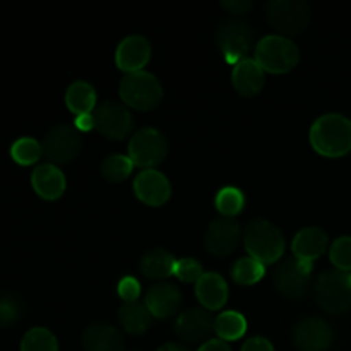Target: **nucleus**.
I'll use <instances>...</instances> for the list:
<instances>
[{"mask_svg":"<svg viewBox=\"0 0 351 351\" xmlns=\"http://www.w3.org/2000/svg\"><path fill=\"white\" fill-rule=\"evenodd\" d=\"M311 144L322 156H345L351 151V120L338 113L321 117L311 129Z\"/></svg>","mask_w":351,"mask_h":351,"instance_id":"1","label":"nucleus"},{"mask_svg":"<svg viewBox=\"0 0 351 351\" xmlns=\"http://www.w3.org/2000/svg\"><path fill=\"white\" fill-rule=\"evenodd\" d=\"M243 242L249 257L259 261L264 266L281 259L285 252L283 233L266 219H254L247 225Z\"/></svg>","mask_w":351,"mask_h":351,"instance_id":"2","label":"nucleus"},{"mask_svg":"<svg viewBox=\"0 0 351 351\" xmlns=\"http://www.w3.org/2000/svg\"><path fill=\"white\" fill-rule=\"evenodd\" d=\"M254 60L261 65L264 72L271 74H287L300 60L298 47L291 40L281 34L264 36L256 47Z\"/></svg>","mask_w":351,"mask_h":351,"instance_id":"3","label":"nucleus"},{"mask_svg":"<svg viewBox=\"0 0 351 351\" xmlns=\"http://www.w3.org/2000/svg\"><path fill=\"white\" fill-rule=\"evenodd\" d=\"M314 293L322 311L332 315L345 314L351 308V273L336 269L321 274Z\"/></svg>","mask_w":351,"mask_h":351,"instance_id":"4","label":"nucleus"},{"mask_svg":"<svg viewBox=\"0 0 351 351\" xmlns=\"http://www.w3.org/2000/svg\"><path fill=\"white\" fill-rule=\"evenodd\" d=\"M120 96L125 106L139 112H147L160 105L163 99V88L160 81L149 72H134L127 74L120 81Z\"/></svg>","mask_w":351,"mask_h":351,"instance_id":"5","label":"nucleus"},{"mask_svg":"<svg viewBox=\"0 0 351 351\" xmlns=\"http://www.w3.org/2000/svg\"><path fill=\"white\" fill-rule=\"evenodd\" d=\"M266 17L281 36H295L308 26L311 7L300 0H273L266 5Z\"/></svg>","mask_w":351,"mask_h":351,"instance_id":"6","label":"nucleus"},{"mask_svg":"<svg viewBox=\"0 0 351 351\" xmlns=\"http://www.w3.org/2000/svg\"><path fill=\"white\" fill-rule=\"evenodd\" d=\"M312 267H314V263L300 261L297 257L283 261L274 271V287L283 297L291 298V300L304 298L312 287Z\"/></svg>","mask_w":351,"mask_h":351,"instance_id":"7","label":"nucleus"},{"mask_svg":"<svg viewBox=\"0 0 351 351\" xmlns=\"http://www.w3.org/2000/svg\"><path fill=\"white\" fill-rule=\"evenodd\" d=\"M168 151L167 139L156 129H141L132 136L129 143V158L134 167L153 170L158 163L165 160Z\"/></svg>","mask_w":351,"mask_h":351,"instance_id":"8","label":"nucleus"},{"mask_svg":"<svg viewBox=\"0 0 351 351\" xmlns=\"http://www.w3.org/2000/svg\"><path fill=\"white\" fill-rule=\"evenodd\" d=\"M254 45V31L250 24L240 19H228L218 27V47L225 53L226 60L239 64L247 58Z\"/></svg>","mask_w":351,"mask_h":351,"instance_id":"9","label":"nucleus"},{"mask_svg":"<svg viewBox=\"0 0 351 351\" xmlns=\"http://www.w3.org/2000/svg\"><path fill=\"white\" fill-rule=\"evenodd\" d=\"M41 147H43V156L51 165L71 163L81 151V137L75 127L60 123L45 136Z\"/></svg>","mask_w":351,"mask_h":351,"instance_id":"10","label":"nucleus"},{"mask_svg":"<svg viewBox=\"0 0 351 351\" xmlns=\"http://www.w3.org/2000/svg\"><path fill=\"white\" fill-rule=\"evenodd\" d=\"M95 127L101 136L112 141H122L132 130V115L125 105L105 101L95 110Z\"/></svg>","mask_w":351,"mask_h":351,"instance_id":"11","label":"nucleus"},{"mask_svg":"<svg viewBox=\"0 0 351 351\" xmlns=\"http://www.w3.org/2000/svg\"><path fill=\"white\" fill-rule=\"evenodd\" d=\"M242 230L233 218H218L209 225L206 232V249L216 257L230 256L240 242Z\"/></svg>","mask_w":351,"mask_h":351,"instance_id":"12","label":"nucleus"},{"mask_svg":"<svg viewBox=\"0 0 351 351\" xmlns=\"http://www.w3.org/2000/svg\"><path fill=\"white\" fill-rule=\"evenodd\" d=\"M293 341L302 351H324L331 346V326L317 317H307L295 326Z\"/></svg>","mask_w":351,"mask_h":351,"instance_id":"13","label":"nucleus"},{"mask_svg":"<svg viewBox=\"0 0 351 351\" xmlns=\"http://www.w3.org/2000/svg\"><path fill=\"white\" fill-rule=\"evenodd\" d=\"M134 192L146 206H163L170 199L171 187L168 178L158 170H143L134 180Z\"/></svg>","mask_w":351,"mask_h":351,"instance_id":"14","label":"nucleus"},{"mask_svg":"<svg viewBox=\"0 0 351 351\" xmlns=\"http://www.w3.org/2000/svg\"><path fill=\"white\" fill-rule=\"evenodd\" d=\"M215 331V319L204 308H189L178 315L175 322V332L187 343L204 341Z\"/></svg>","mask_w":351,"mask_h":351,"instance_id":"15","label":"nucleus"},{"mask_svg":"<svg viewBox=\"0 0 351 351\" xmlns=\"http://www.w3.org/2000/svg\"><path fill=\"white\" fill-rule=\"evenodd\" d=\"M151 58L149 41L139 34H132L122 40L115 53L117 67L127 74L141 72Z\"/></svg>","mask_w":351,"mask_h":351,"instance_id":"16","label":"nucleus"},{"mask_svg":"<svg viewBox=\"0 0 351 351\" xmlns=\"http://www.w3.org/2000/svg\"><path fill=\"white\" fill-rule=\"evenodd\" d=\"M147 311L153 317L168 319L178 312L182 305V293L175 285L171 283H158L151 287L146 293Z\"/></svg>","mask_w":351,"mask_h":351,"instance_id":"17","label":"nucleus"},{"mask_svg":"<svg viewBox=\"0 0 351 351\" xmlns=\"http://www.w3.org/2000/svg\"><path fill=\"white\" fill-rule=\"evenodd\" d=\"M31 185L40 197L55 201L65 192V177L55 165H40L31 175Z\"/></svg>","mask_w":351,"mask_h":351,"instance_id":"18","label":"nucleus"},{"mask_svg":"<svg viewBox=\"0 0 351 351\" xmlns=\"http://www.w3.org/2000/svg\"><path fill=\"white\" fill-rule=\"evenodd\" d=\"M291 250H293L297 259L314 263L315 259H319L328 250V235L321 228L308 226V228L300 230L295 235Z\"/></svg>","mask_w":351,"mask_h":351,"instance_id":"19","label":"nucleus"},{"mask_svg":"<svg viewBox=\"0 0 351 351\" xmlns=\"http://www.w3.org/2000/svg\"><path fill=\"white\" fill-rule=\"evenodd\" d=\"M82 345L86 351H122L123 338L113 326L96 322L82 332Z\"/></svg>","mask_w":351,"mask_h":351,"instance_id":"20","label":"nucleus"},{"mask_svg":"<svg viewBox=\"0 0 351 351\" xmlns=\"http://www.w3.org/2000/svg\"><path fill=\"white\" fill-rule=\"evenodd\" d=\"M233 88L242 96H256L264 86V71L254 58H243L235 64L232 74Z\"/></svg>","mask_w":351,"mask_h":351,"instance_id":"21","label":"nucleus"},{"mask_svg":"<svg viewBox=\"0 0 351 351\" xmlns=\"http://www.w3.org/2000/svg\"><path fill=\"white\" fill-rule=\"evenodd\" d=\"M195 295L206 311H218L228 300V285L219 274L204 273L195 285Z\"/></svg>","mask_w":351,"mask_h":351,"instance_id":"22","label":"nucleus"},{"mask_svg":"<svg viewBox=\"0 0 351 351\" xmlns=\"http://www.w3.org/2000/svg\"><path fill=\"white\" fill-rule=\"evenodd\" d=\"M177 261L168 250L153 249L141 259V273L154 281H161L175 274Z\"/></svg>","mask_w":351,"mask_h":351,"instance_id":"23","label":"nucleus"},{"mask_svg":"<svg viewBox=\"0 0 351 351\" xmlns=\"http://www.w3.org/2000/svg\"><path fill=\"white\" fill-rule=\"evenodd\" d=\"M151 312L146 304L141 302H127L120 307L119 321L129 335H144L151 326Z\"/></svg>","mask_w":351,"mask_h":351,"instance_id":"24","label":"nucleus"},{"mask_svg":"<svg viewBox=\"0 0 351 351\" xmlns=\"http://www.w3.org/2000/svg\"><path fill=\"white\" fill-rule=\"evenodd\" d=\"M65 105L72 113H75V117L88 115L96 105L95 88L86 81L72 82L65 93Z\"/></svg>","mask_w":351,"mask_h":351,"instance_id":"25","label":"nucleus"},{"mask_svg":"<svg viewBox=\"0 0 351 351\" xmlns=\"http://www.w3.org/2000/svg\"><path fill=\"white\" fill-rule=\"evenodd\" d=\"M247 331V321L240 312L228 311L215 319V332L223 341H237Z\"/></svg>","mask_w":351,"mask_h":351,"instance_id":"26","label":"nucleus"},{"mask_svg":"<svg viewBox=\"0 0 351 351\" xmlns=\"http://www.w3.org/2000/svg\"><path fill=\"white\" fill-rule=\"evenodd\" d=\"M266 274V266L252 257H242L237 261L232 267V278L235 283L250 287V285L259 283Z\"/></svg>","mask_w":351,"mask_h":351,"instance_id":"27","label":"nucleus"},{"mask_svg":"<svg viewBox=\"0 0 351 351\" xmlns=\"http://www.w3.org/2000/svg\"><path fill=\"white\" fill-rule=\"evenodd\" d=\"M10 156L21 167H29L43 156V147L33 137H21L10 147Z\"/></svg>","mask_w":351,"mask_h":351,"instance_id":"28","label":"nucleus"},{"mask_svg":"<svg viewBox=\"0 0 351 351\" xmlns=\"http://www.w3.org/2000/svg\"><path fill=\"white\" fill-rule=\"evenodd\" d=\"M245 206L243 192L237 187H225L216 195V209L221 213L223 218H233L240 215Z\"/></svg>","mask_w":351,"mask_h":351,"instance_id":"29","label":"nucleus"},{"mask_svg":"<svg viewBox=\"0 0 351 351\" xmlns=\"http://www.w3.org/2000/svg\"><path fill=\"white\" fill-rule=\"evenodd\" d=\"M134 163L129 156H122V154H113L108 156L101 165V173L103 178L113 184L123 182L125 178L130 177L132 173Z\"/></svg>","mask_w":351,"mask_h":351,"instance_id":"30","label":"nucleus"},{"mask_svg":"<svg viewBox=\"0 0 351 351\" xmlns=\"http://www.w3.org/2000/svg\"><path fill=\"white\" fill-rule=\"evenodd\" d=\"M21 351H58L57 338L45 328H33L24 335Z\"/></svg>","mask_w":351,"mask_h":351,"instance_id":"31","label":"nucleus"},{"mask_svg":"<svg viewBox=\"0 0 351 351\" xmlns=\"http://www.w3.org/2000/svg\"><path fill=\"white\" fill-rule=\"evenodd\" d=\"M329 259L338 271H351V237H339L329 249Z\"/></svg>","mask_w":351,"mask_h":351,"instance_id":"32","label":"nucleus"},{"mask_svg":"<svg viewBox=\"0 0 351 351\" xmlns=\"http://www.w3.org/2000/svg\"><path fill=\"white\" fill-rule=\"evenodd\" d=\"M175 276L184 283L197 285L199 280L204 276V271L195 259H180L177 261V266H175Z\"/></svg>","mask_w":351,"mask_h":351,"instance_id":"33","label":"nucleus"},{"mask_svg":"<svg viewBox=\"0 0 351 351\" xmlns=\"http://www.w3.org/2000/svg\"><path fill=\"white\" fill-rule=\"evenodd\" d=\"M19 317V304L12 297L0 298V322L2 326H10Z\"/></svg>","mask_w":351,"mask_h":351,"instance_id":"34","label":"nucleus"},{"mask_svg":"<svg viewBox=\"0 0 351 351\" xmlns=\"http://www.w3.org/2000/svg\"><path fill=\"white\" fill-rule=\"evenodd\" d=\"M141 295V285L136 278L127 276L123 278L119 283V297L122 298L123 302H137Z\"/></svg>","mask_w":351,"mask_h":351,"instance_id":"35","label":"nucleus"},{"mask_svg":"<svg viewBox=\"0 0 351 351\" xmlns=\"http://www.w3.org/2000/svg\"><path fill=\"white\" fill-rule=\"evenodd\" d=\"M221 5L228 10L230 14H235V16H243V14H249L252 9L254 3L250 0H225L221 2Z\"/></svg>","mask_w":351,"mask_h":351,"instance_id":"36","label":"nucleus"},{"mask_svg":"<svg viewBox=\"0 0 351 351\" xmlns=\"http://www.w3.org/2000/svg\"><path fill=\"white\" fill-rule=\"evenodd\" d=\"M242 351H274V348L266 338L256 336V338L247 339L245 345L242 346Z\"/></svg>","mask_w":351,"mask_h":351,"instance_id":"37","label":"nucleus"},{"mask_svg":"<svg viewBox=\"0 0 351 351\" xmlns=\"http://www.w3.org/2000/svg\"><path fill=\"white\" fill-rule=\"evenodd\" d=\"M197 351H232V348H230L228 343L218 338V339H209V341H206Z\"/></svg>","mask_w":351,"mask_h":351,"instance_id":"38","label":"nucleus"},{"mask_svg":"<svg viewBox=\"0 0 351 351\" xmlns=\"http://www.w3.org/2000/svg\"><path fill=\"white\" fill-rule=\"evenodd\" d=\"M93 127H95V117H93V113L75 117V129L77 130H91Z\"/></svg>","mask_w":351,"mask_h":351,"instance_id":"39","label":"nucleus"},{"mask_svg":"<svg viewBox=\"0 0 351 351\" xmlns=\"http://www.w3.org/2000/svg\"><path fill=\"white\" fill-rule=\"evenodd\" d=\"M156 351H191V350L184 345H177V343H167V345L160 346Z\"/></svg>","mask_w":351,"mask_h":351,"instance_id":"40","label":"nucleus"},{"mask_svg":"<svg viewBox=\"0 0 351 351\" xmlns=\"http://www.w3.org/2000/svg\"><path fill=\"white\" fill-rule=\"evenodd\" d=\"M0 326H2V322H0Z\"/></svg>","mask_w":351,"mask_h":351,"instance_id":"41","label":"nucleus"}]
</instances>
